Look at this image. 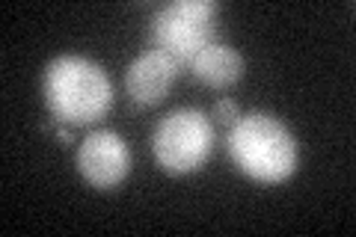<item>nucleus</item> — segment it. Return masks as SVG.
<instances>
[{"mask_svg":"<svg viewBox=\"0 0 356 237\" xmlns=\"http://www.w3.org/2000/svg\"><path fill=\"white\" fill-rule=\"evenodd\" d=\"M42 92L57 125H95L113 107V83L98 63L81 54L54 56L42 77Z\"/></svg>","mask_w":356,"mask_h":237,"instance_id":"nucleus-1","label":"nucleus"},{"mask_svg":"<svg viewBox=\"0 0 356 237\" xmlns=\"http://www.w3.org/2000/svg\"><path fill=\"white\" fill-rule=\"evenodd\" d=\"M226 149L232 163L259 184H282L294 175L300 149L294 133L270 113H247L229 128Z\"/></svg>","mask_w":356,"mask_h":237,"instance_id":"nucleus-2","label":"nucleus"},{"mask_svg":"<svg viewBox=\"0 0 356 237\" xmlns=\"http://www.w3.org/2000/svg\"><path fill=\"white\" fill-rule=\"evenodd\" d=\"M214 149L211 119L196 107L170 110L152 131V154L166 175H191Z\"/></svg>","mask_w":356,"mask_h":237,"instance_id":"nucleus-3","label":"nucleus"},{"mask_svg":"<svg viewBox=\"0 0 356 237\" xmlns=\"http://www.w3.org/2000/svg\"><path fill=\"white\" fill-rule=\"evenodd\" d=\"M217 3L214 0H172L158 6L149 21L152 48L170 54L178 65H187L193 56L214 42Z\"/></svg>","mask_w":356,"mask_h":237,"instance_id":"nucleus-4","label":"nucleus"},{"mask_svg":"<svg viewBox=\"0 0 356 237\" xmlns=\"http://www.w3.org/2000/svg\"><path fill=\"white\" fill-rule=\"evenodd\" d=\"M74 163L89 187L113 190L125 181L131 172V152L116 131L102 128V131H92L83 137V142L77 145Z\"/></svg>","mask_w":356,"mask_h":237,"instance_id":"nucleus-5","label":"nucleus"},{"mask_svg":"<svg viewBox=\"0 0 356 237\" xmlns=\"http://www.w3.org/2000/svg\"><path fill=\"white\" fill-rule=\"evenodd\" d=\"M178 65L170 54H163L158 48H149L143 51L137 60L128 63L125 69V89H128V98L134 101L137 107H154L170 95L172 83L178 81Z\"/></svg>","mask_w":356,"mask_h":237,"instance_id":"nucleus-6","label":"nucleus"},{"mask_svg":"<svg viewBox=\"0 0 356 237\" xmlns=\"http://www.w3.org/2000/svg\"><path fill=\"white\" fill-rule=\"evenodd\" d=\"M187 69L193 72V77L199 83H205L208 89H229L241 81L243 74V56L226 42H208L202 51H199Z\"/></svg>","mask_w":356,"mask_h":237,"instance_id":"nucleus-7","label":"nucleus"},{"mask_svg":"<svg viewBox=\"0 0 356 237\" xmlns=\"http://www.w3.org/2000/svg\"><path fill=\"white\" fill-rule=\"evenodd\" d=\"M214 119H220L222 125H232V122L238 119V104L235 101H229V98H220L214 104Z\"/></svg>","mask_w":356,"mask_h":237,"instance_id":"nucleus-8","label":"nucleus"},{"mask_svg":"<svg viewBox=\"0 0 356 237\" xmlns=\"http://www.w3.org/2000/svg\"><path fill=\"white\" fill-rule=\"evenodd\" d=\"M57 140H60L63 145L74 142V133H72V128H69V125H60V128H57Z\"/></svg>","mask_w":356,"mask_h":237,"instance_id":"nucleus-9","label":"nucleus"}]
</instances>
